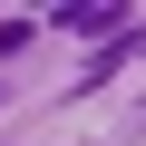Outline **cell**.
<instances>
[{"label": "cell", "mask_w": 146, "mask_h": 146, "mask_svg": "<svg viewBox=\"0 0 146 146\" xmlns=\"http://www.w3.org/2000/svg\"><path fill=\"white\" fill-rule=\"evenodd\" d=\"M10 49H29V20H0V58H10Z\"/></svg>", "instance_id": "obj_2"}, {"label": "cell", "mask_w": 146, "mask_h": 146, "mask_svg": "<svg viewBox=\"0 0 146 146\" xmlns=\"http://www.w3.org/2000/svg\"><path fill=\"white\" fill-rule=\"evenodd\" d=\"M58 20H68V29H98V39H107V29H127V10H88V0H78V10H58Z\"/></svg>", "instance_id": "obj_1"}]
</instances>
